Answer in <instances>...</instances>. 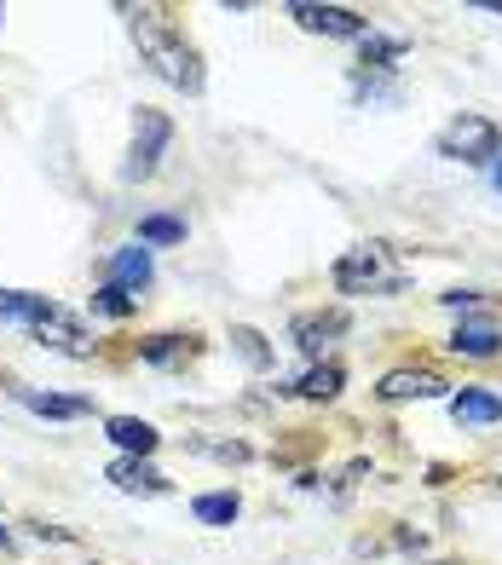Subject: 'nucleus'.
Listing matches in <instances>:
<instances>
[{
    "mask_svg": "<svg viewBox=\"0 0 502 565\" xmlns=\"http://www.w3.org/2000/svg\"><path fill=\"white\" fill-rule=\"evenodd\" d=\"M382 393L387 404H405V398H445L450 393V381L445 375H434V370H393V375H382Z\"/></svg>",
    "mask_w": 502,
    "mask_h": 565,
    "instance_id": "obj_7",
    "label": "nucleus"
},
{
    "mask_svg": "<svg viewBox=\"0 0 502 565\" xmlns=\"http://www.w3.org/2000/svg\"><path fill=\"white\" fill-rule=\"evenodd\" d=\"M105 433L121 445V456H150V450L162 445V433L150 427V422H139V416H110V422H105Z\"/></svg>",
    "mask_w": 502,
    "mask_h": 565,
    "instance_id": "obj_14",
    "label": "nucleus"
},
{
    "mask_svg": "<svg viewBox=\"0 0 502 565\" xmlns=\"http://www.w3.org/2000/svg\"><path fill=\"white\" fill-rule=\"evenodd\" d=\"M232 347L243 352V364H255V370H266V364H271L266 335H260V329H248V323H237V329H232Z\"/></svg>",
    "mask_w": 502,
    "mask_h": 565,
    "instance_id": "obj_20",
    "label": "nucleus"
},
{
    "mask_svg": "<svg viewBox=\"0 0 502 565\" xmlns=\"http://www.w3.org/2000/svg\"><path fill=\"white\" fill-rule=\"evenodd\" d=\"M496 185H502V168H496Z\"/></svg>",
    "mask_w": 502,
    "mask_h": 565,
    "instance_id": "obj_26",
    "label": "nucleus"
},
{
    "mask_svg": "<svg viewBox=\"0 0 502 565\" xmlns=\"http://www.w3.org/2000/svg\"><path fill=\"white\" fill-rule=\"evenodd\" d=\"M150 277H157V266H150V248H145V243L110 254V282H116V289L139 295V289H150Z\"/></svg>",
    "mask_w": 502,
    "mask_h": 565,
    "instance_id": "obj_11",
    "label": "nucleus"
},
{
    "mask_svg": "<svg viewBox=\"0 0 502 565\" xmlns=\"http://www.w3.org/2000/svg\"><path fill=\"white\" fill-rule=\"evenodd\" d=\"M110 484L116 491H139V497H168V479L150 468V456H116L110 461Z\"/></svg>",
    "mask_w": 502,
    "mask_h": 565,
    "instance_id": "obj_9",
    "label": "nucleus"
},
{
    "mask_svg": "<svg viewBox=\"0 0 502 565\" xmlns=\"http://www.w3.org/2000/svg\"><path fill=\"white\" fill-rule=\"evenodd\" d=\"M185 352H191V335H150V341L139 347L145 364H180Z\"/></svg>",
    "mask_w": 502,
    "mask_h": 565,
    "instance_id": "obj_19",
    "label": "nucleus"
},
{
    "mask_svg": "<svg viewBox=\"0 0 502 565\" xmlns=\"http://www.w3.org/2000/svg\"><path fill=\"white\" fill-rule=\"evenodd\" d=\"M450 312H473V306H480V295H468V289H457V295H439Z\"/></svg>",
    "mask_w": 502,
    "mask_h": 565,
    "instance_id": "obj_24",
    "label": "nucleus"
},
{
    "mask_svg": "<svg viewBox=\"0 0 502 565\" xmlns=\"http://www.w3.org/2000/svg\"><path fill=\"white\" fill-rule=\"evenodd\" d=\"M0 548H12V531L7 525H0Z\"/></svg>",
    "mask_w": 502,
    "mask_h": 565,
    "instance_id": "obj_25",
    "label": "nucleus"
},
{
    "mask_svg": "<svg viewBox=\"0 0 502 565\" xmlns=\"http://www.w3.org/2000/svg\"><path fill=\"white\" fill-rule=\"evenodd\" d=\"M191 513H196V525H232L243 513V497L237 491H203L191 502Z\"/></svg>",
    "mask_w": 502,
    "mask_h": 565,
    "instance_id": "obj_17",
    "label": "nucleus"
},
{
    "mask_svg": "<svg viewBox=\"0 0 502 565\" xmlns=\"http://www.w3.org/2000/svg\"><path fill=\"white\" fill-rule=\"evenodd\" d=\"M168 139H173V121H168L162 110H139V121H133V162H128V179H150V173H157Z\"/></svg>",
    "mask_w": 502,
    "mask_h": 565,
    "instance_id": "obj_5",
    "label": "nucleus"
},
{
    "mask_svg": "<svg viewBox=\"0 0 502 565\" xmlns=\"http://www.w3.org/2000/svg\"><path fill=\"white\" fill-rule=\"evenodd\" d=\"M289 18L300 23L307 35H330V41H364L370 35V18L364 12H353V7H289Z\"/></svg>",
    "mask_w": 502,
    "mask_h": 565,
    "instance_id": "obj_4",
    "label": "nucleus"
},
{
    "mask_svg": "<svg viewBox=\"0 0 502 565\" xmlns=\"http://www.w3.org/2000/svg\"><path fill=\"white\" fill-rule=\"evenodd\" d=\"M46 312H53V300L46 295H23V289H0V318L7 323H23V329H35Z\"/></svg>",
    "mask_w": 502,
    "mask_h": 565,
    "instance_id": "obj_15",
    "label": "nucleus"
},
{
    "mask_svg": "<svg viewBox=\"0 0 502 565\" xmlns=\"http://www.w3.org/2000/svg\"><path fill=\"white\" fill-rule=\"evenodd\" d=\"M18 393V404L23 409H35V416H46V422H82L87 416V398H64V393H35V387H12Z\"/></svg>",
    "mask_w": 502,
    "mask_h": 565,
    "instance_id": "obj_13",
    "label": "nucleus"
},
{
    "mask_svg": "<svg viewBox=\"0 0 502 565\" xmlns=\"http://www.w3.org/2000/svg\"><path fill=\"white\" fill-rule=\"evenodd\" d=\"M0 18H7V12H0Z\"/></svg>",
    "mask_w": 502,
    "mask_h": 565,
    "instance_id": "obj_27",
    "label": "nucleus"
},
{
    "mask_svg": "<svg viewBox=\"0 0 502 565\" xmlns=\"http://www.w3.org/2000/svg\"><path fill=\"white\" fill-rule=\"evenodd\" d=\"M335 289L341 295H398L405 289V271L393 266L387 243H364V248H346L335 260Z\"/></svg>",
    "mask_w": 502,
    "mask_h": 565,
    "instance_id": "obj_2",
    "label": "nucleus"
},
{
    "mask_svg": "<svg viewBox=\"0 0 502 565\" xmlns=\"http://www.w3.org/2000/svg\"><path fill=\"white\" fill-rule=\"evenodd\" d=\"M93 306H98V312H105V318H128V312H133L139 300H133L128 289H116V282H105V289L93 295Z\"/></svg>",
    "mask_w": 502,
    "mask_h": 565,
    "instance_id": "obj_21",
    "label": "nucleus"
},
{
    "mask_svg": "<svg viewBox=\"0 0 502 565\" xmlns=\"http://www.w3.org/2000/svg\"><path fill=\"white\" fill-rule=\"evenodd\" d=\"M439 157L480 168V162L502 157V127H496L491 116H480V110H462V116H457V121H450L445 134H439Z\"/></svg>",
    "mask_w": 502,
    "mask_h": 565,
    "instance_id": "obj_3",
    "label": "nucleus"
},
{
    "mask_svg": "<svg viewBox=\"0 0 502 565\" xmlns=\"http://www.w3.org/2000/svg\"><path fill=\"white\" fill-rule=\"evenodd\" d=\"M341 381H346V375H341V364H312V370L300 375L289 393H295V398H312V404H323V398H335V393H341Z\"/></svg>",
    "mask_w": 502,
    "mask_h": 565,
    "instance_id": "obj_16",
    "label": "nucleus"
},
{
    "mask_svg": "<svg viewBox=\"0 0 502 565\" xmlns=\"http://www.w3.org/2000/svg\"><path fill=\"white\" fill-rule=\"evenodd\" d=\"M295 347L307 352V358H323V347H330L335 335H346V312L341 306H330V312H307V318H295Z\"/></svg>",
    "mask_w": 502,
    "mask_h": 565,
    "instance_id": "obj_6",
    "label": "nucleus"
},
{
    "mask_svg": "<svg viewBox=\"0 0 502 565\" xmlns=\"http://www.w3.org/2000/svg\"><path fill=\"white\" fill-rule=\"evenodd\" d=\"M191 450L214 456V461H248V445H237V439H191Z\"/></svg>",
    "mask_w": 502,
    "mask_h": 565,
    "instance_id": "obj_22",
    "label": "nucleus"
},
{
    "mask_svg": "<svg viewBox=\"0 0 502 565\" xmlns=\"http://www.w3.org/2000/svg\"><path fill=\"white\" fill-rule=\"evenodd\" d=\"M121 12H128V30H133L139 58L157 70L168 87L203 93V64H196V46H191L180 30H173L162 7H121Z\"/></svg>",
    "mask_w": 502,
    "mask_h": 565,
    "instance_id": "obj_1",
    "label": "nucleus"
},
{
    "mask_svg": "<svg viewBox=\"0 0 502 565\" xmlns=\"http://www.w3.org/2000/svg\"><path fill=\"white\" fill-rule=\"evenodd\" d=\"M450 352H462V358H496L502 352V323L496 318H462L457 335H450Z\"/></svg>",
    "mask_w": 502,
    "mask_h": 565,
    "instance_id": "obj_10",
    "label": "nucleus"
},
{
    "mask_svg": "<svg viewBox=\"0 0 502 565\" xmlns=\"http://www.w3.org/2000/svg\"><path fill=\"white\" fill-rule=\"evenodd\" d=\"M139 243H145V248H150V243H157V248L185 243V220H173V214H145V220H139Z\"/></svg>",
    "mask_w": 502,
    "mask_h": 565,
    "instance_id": "obj_18",
    "label": "nucleus"
},
{
    "mask_svg": "<svg viewBox=\"0 0 502 565\" xmlns=\"http://www.w3.org/2000/svg\"><path fill=\"white\" fill-rule=\"evenodd\" d=\"M405 53V41H375V35H364V64H387V58H398Z\"/></svg>",
    "mask_w": 502,
    "mask_h": 565,
    "instance_id": "obj_23",
    "label": "nucleus"
},
{
    "mask_svg": "<svg viewBox=\"0 0 502 565\" xmlns=\"http://www.w3.org/2000/svg\"><path fill=\"white\" fill-rule=\"evenodd\" d=\"M30 335L41 341V347H58V352H70V358H82L87 352V329H82V318H70L64 306H53V312H46Z\"/></svg>",
    "mask_w": 502,
    "mask_h": 565,
    "instance_id": "obj_8",
    "label": "nucleus"
},
{
    "mask_svg": "<svg viewBox=\"0 0 502 565\" xmlns=\"http://www.w3.org/2000/svg\"><path fill=\"white\" fill-rule=\"evenodd\" d=\"M450 416H457V427H491L502 422V398L485 387H462V393H450Z\"/></svg>",
    "mask_w": 502,
    "mask_h": 565,
    "instance_id": "obj_12",
    "label": "nucleus"
}]
</instances>
